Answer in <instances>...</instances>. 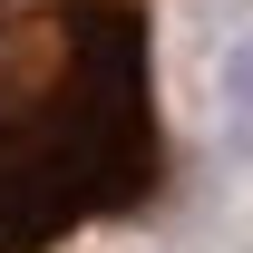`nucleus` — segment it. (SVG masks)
Returning <instances> with one entry per match:
<instances>
[{"label": "nucleus", "instance_id": "obj_2", "mask_svg": "<svg viewBox=\"0 0 253 253\" xmlns=\"http://www.w3.org/2000/svg\"><path fill=\"white\" fill-rule=\"evenodd\" d=\"M244 126H253V59H244Z\"/></svg>", "mask_w": 253, "mask_h": 253}, {"label": "nucleus", "instance_id": "obj_1", "mask_svg": "<svg viewBox=\"0 0 253 253\" xmlns=\"http://www.w3.org/2000/svg\"><path fill=\"white\" fill-rule=\"evenodd\" d=\"M166 195L136 0H0V253H59Z\"/></svg>", "mask_w": 253, "mask_h": 253}]
</instances>
